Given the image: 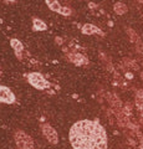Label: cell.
I'll return each mask as SVG.
<instances>
[{
  "label": "cell",
  "instance_id": "obj_3",
  "mask_svg": "<svg viewBox=\"0 0 143 149\" xmlns=\"http://www.w3.org/2000/svg\"><path fill=\"white\" fill-rule=\"evenodd\" d=\"M27 81H29L31 86L38 88V90H44V88L49 86L47 82L45 81V78L43 77V74H40L38 72H33V73L27 74Z\"/></svg>",
  "mask_w": 143,
  "mask_h": 149
},
{
  "label": "cell",
  "instance_id": "obj_14",
  "mask_svg": "<svg viewBox=\"0 0 143 149\" xmlns=\"http://www.w3.org/2000/svg\"><path fill=\"white\" fill-rule=\"evenodd\" d=\"M142 77H143V73H142Z\"/></svg>",
  "mask_w": 143,
  "mask_h": 149
},
{
  "label": "cell",
  "instance_id": "obj_9",
  "mask_svg": "<svg viewBox=\"0 0 143 149\" xmlns=\"http://www.w3.org/2000/svg\"><path fill=\"white\" fill-rule=\"evenodd\" d=\"M10 45H11V47L15 50V52L16 55H19V57H20V52L22 51V44L20 42L19 40H16V39H13L10 41Z\"/></svg>",
  "mask_w": 143,
  "mask_h": 149
},
{
  "label": "cell",
  "instance_id": "obj_8",
  "mask_svg": "<svg viewBox=\"0 0 143 149\" xmlns=\"http://www.w3.org/2000/svg\"><path fill=\"white\" fill-rule=\"evenodd\" d=\"M46 4H47V6L51 9L52 11H56V13H60V10H61V5H60V3L57 1V0H45Z\"/></svg>",
  "mask_w": 143,
  "mask_h": 149
},
{
  "label": "cell",
  "instance_id": "obj_13",
  "mask_svg": "<svg viewBox=\"0 0 143 149\" xmlns=\"http://www.w3.org/2000/svg\"><path fill=\"white\" fill-rule=\"evenodd\" d=\"M128 34H131L130 36H131L132 41H137V40H138V37H136V32L133 31V30H128Z\"/></svg>",
  "mask_w": 143,
  "mask_h": 149
},
{
  "label": "cell",
  "instance_id": "obj_4",
  "mask_svg": "<svg viewBox=\"0 0 143 149\" xmlns=\"http://www.w3.org/2000/svg\"><path fill=\"white\" fill-rule=\"evenodd\" d=\"M43 133L45 138L51 143V144H57L59 143V136H57V132L55 130L51 125L49 124H44L43 125Z\"/></svg>",
  "mask_w": 143,
  "mask_h": 149
},
{
  "label": "cell",
  "instance_id": "obj_5",
  "mask_svg": "<svg viewBox=\"0 0 143 149\" xmlns=\"http://www.w3.org/2000/svg\"><path fill=\"white\" fill-rule=\"evenodd\" d=\"M0 102L3 103H14L15 102V95L10 91V88L0 85Z\"/></svg>",
  "mask_w": 143,
  "mask_h": 149
},
{
  "label": "cell",
  "instance_id": "obj_10",
  "mask_svg": "<svg viewBox=\"0 0 143 149\" xmlns=\"http://www.w3.org/2000/svg\"><path fill=\"white\" fill-rule=\"evenodd\" d=\"M113 9H114V11H116L117 15H123V14L127 13V6L124 5L123 3H116Z\"/></svg>",
  "mask_w": 143,
  "mask_h": 149
},
{
  "label": "cell",
  "instance_id": "obj_1",
  "mask_svg": "<svg viewBox=\"0 0 143 149\" xmlns=\"http://www.w3.org/2000/svg\"><path fill=\"white\" fill-rule=\"evenodd\" d=\"M68 137L73 149H107L106 130L95 120L76 122L71 127Z\"/></svg>",
  "mask_w": 143,
  "mask_h": 149
},
{
  "label": "cell",
  "instance_id": "obj_12",
  "mask_svg": "<svg viewBox=\"0 0 143 149\" xmlns=\"http://www.w3.org/2000/svg\"><path fill=\"white\" fill-rule=\"evenodd\" d=\"M60 14H61V15H70L71 14V10L68 8H61V10H60Z\"/></svg>",
  "mask_w": 143,
  "mask_h": 149
},
{
  "label": "cell",
  "instance_id": "obj_2",
  "mask_svg": "<svg viewBox=\"0 0 143 149\" xmlns=\"http://www.w3.org/2000/svg\"><path fill=\"white\" fill-rule=\"evenodd\" d=\"M15 142L17 149H35L33 139L22 130H17L15 133Z\"/></svg>",
  "mask_w": 143,
  "mask_h": 149
},
{
  "label": "cell",
  "instance_id": "obj_7",
  "mask_svg": "<svg viewBox=\"0 0 143 149\" xmlns=\"http://www.w3.org/2000/svg\"><path fill=\"white\" fill-rule=\"evenodd\" d=\"M68 57H70V60H71L73 63L78 65V66H82V65H86V63H87L86 57H85V56H82V55H78V54H70V55H68Z\"/></svg>",
  "mask_w": 143,
  "mask_h": 149
},
{
  "label": "cell",
  "instance_id": "obj_11",
  "mask_svg": "<svg viewBox=\"0 0 143 149\" xmlns=\"http://www.w3.org/2000/svg\"><path fill=\"white\" fill-rule=\"evenodd\" d=\"M34 27L36 30H41V31H44V30H46L47 29V26L45 25V22L44 21H41V20H39V19H34Z\"/></svg>",
  "mask_w": 143,
  "mask_h": 149
},
{
  "label": "cell",
  "instance_id": "obj_6",
  "mask_svg": "<svg viewBox=\"0 0 143 149\" xmlns=\"http://www.w3.org/2000/svg\"><path fill=\"white\" fill-rule=\"evenodd\" d=\"M82 32L85 35H92V34H100V35H103V32L101 31L98 27H96L95 25H91V24H86L82 26Z\"/></svg>",
  "mask_w": 143,
  "mask_h": 149
}]
</instances>
